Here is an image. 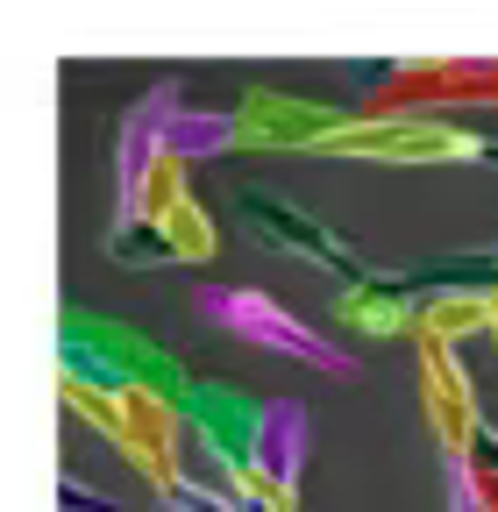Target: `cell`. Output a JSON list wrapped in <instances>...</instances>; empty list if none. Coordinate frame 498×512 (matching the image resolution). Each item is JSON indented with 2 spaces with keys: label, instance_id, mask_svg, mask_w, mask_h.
<instances>
[{
  "label": "cell",
  "instance_id": "2",
  "mask_svg": "<svg viewBox=\"0 0 498 512\" xmlns=\"http://www.w3.org/2000/svg\"><path fill=\"white\" fill-rule=\"evenodd\" d=\"M193 313L207 320V328H221V335H235V342H249V349H264V356H292V363H306V370H328V377H356L363 363H356V349H342L335 335H321L314 320H299V313H285L271 292H257V285H200L193 292Z\"/></svg>",
  "mask_w": 498,
  "mask_h": 512
},
{
  "label": "cell",
  "instance_id": "10",
  "mask_svg": "<svg viewBox=\"0 0 498 512\" xmlns=\"http://www.w3.org/2000/svg\"><path fill=\"white\" fill-rule=\"evenodd\" d=\"M484 335L498 342V285H491V320H484Z\"/></svg>",
  "mask_w": 498,
  "mask_h": 512
},
{
  "label": "cell",
  "instance_id": "9",
  "mask_svg": "<svg viewBox=\"0 0 498 512\" xmlns=\"http://www.w3.org/2000/svg\"><path fill=\"white\" fill-rule=\"evenodd\" d=\"M228 512H278V505H271V498H257V491H235V498H228Z\"/></svg>",
  "mask_w": 498,
  "mask_h": 512
},
{
  "label": "cell",
  "instance_id": "4",
  "mask_svg": "<svg viewBox=\"0 0 498 512\" xmlns=\"http://www.w3.org/2000/svg\"><path fill=\"white\" fill-rule=\"evenodd\" d=\"M314 456V413L299 399H264L257 413V448H249V491L271 498L278 512H299V477Z\"/></svg>",
  "mask_w": 498,
  "mask_h": 512
},
{
  "label": "cell",
  "instance_id": "6",
  "mask_svg": "<svg viewBox=\"0 0 498 512\" xmlns=\"http://www.w3.org/2000/svg\"><path fill=\"white\" fill-rule=\"evenodd\" d=\"M150 107H157V143L171 164H193V157H228L242 143V114L235 107H193L178 93V79L150 86Z\"/></svg>",
  "mask_w": 498,
  "mask_h": 512
},
{
  "label": "cell",
  "instance_id": "7",
  "mask_svg": "<svg viewBox=\"0 0 498 512\" xmlns=\"http://www.w3.org/2000/svg\"><path fill=\"white\" fill-rule=\"evenodd\" d=\"M420 313H427V299H420L413 271L406 278L399 271H363L335 299V320L356 335H420Z\"/></svg>",
  "mask_w": 498,
  "mask_h": 512
},
{
  "label": "cell",
  "instance_id": "8",
  "mask_svg": "<svg viewBox=\"0 0 498 512\" xmlns=\"http://www.w3.org/2000/svg\"><path fill=\"white\" fill-rule=\"evenodd\" d=\"M65 505H79V512H114V498H93V491H79V477H65Z\"/></svg>",
  "mask_w": 498,
  "mask_h": 512
},
{
  "label": "cell",
  "instance_id": "1",
  "mask_svg": "<svg viewBox=\"0 0 498 512\" xmlns=\"http://www.w3.org/2000/svg\"><path fill=\"white\" fill-rule=\"evenodd\" d=\"M57 356H65V384H72L79 406H114V399H129V392H164V399L185 392L178 356H164L136 328H107V320H86V313L65 320Z\"/></svg>",
  "mask_w": 498,
  "mask_h": 512
},
{
  "label": "cell",
  "instance_id": "5",
  "mask_svg": "<svg viewBox=\"0 0 498 512\" xmlns=\"http://www.w3.org/2000/svg\"><path fill=\"white\" fill-rule=\"evenodd\" d=\"M420 399H427V420H434V434H442L449 456H470L477 434L491 427L484 406H477V384H470V370L456 356V342H427L420 335Z\"/></svg>",
  "mask_w": 498,
  "mask_h": 512
},
{
  "label": "cell",
  "instance_id": "3",
  "mask_svg": "<svg viewBox=\"0 0 498 512\" xmlns=\"http://www.w3.org/2000/svg\"><path fill=\"white\" fill-rule=\"evenodd\" d=\"M235 228L257 249H271V256H299V264H314V271H335L342 285L370 271L321 214H306L299 200H278V192H264V185H242L235 192Z\"/></svg>",
  "mask_w": 498,
  "mask_h": 512
}]
</instances>
